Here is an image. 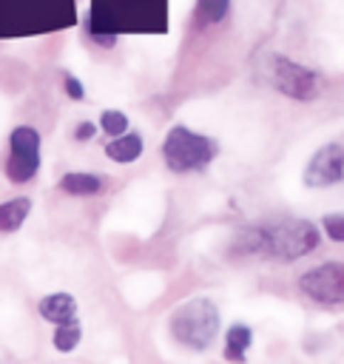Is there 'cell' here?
Returning a JSON list of instances; mask_svg holds the SVG:
<instances>
[{
  "label": "cell",
  "mask_w": 344,
  "mask_h": 364,
  "mask_svg": "<svg viewBox=\"0 0 344 364\" xmlns=\"http://www.w3.org/2000/svg\"><path fill=\"white\" fill-rule=\"evenodd\" d=\"M318 228L307 219H276L267 225H250L236 233L233 247L250 256H270L279 262H293L318 247Z\"/></svg>",
  "instance_id": "cell-1"
},
{
  "label": "cell",
  "mask_w": 344,
  "mask_h": 364,
  "mask_svg": "<svg viewBox=\"0 0 344 364\" xmlns=\"http://www.w3.org/2000/svg\"><path fill=\"white\" fill-rule=\"evenodd\" d=\"M219 307L205 296H193L171 313V336L190 350H208L219 336Z\"/></svg>",
  "instance_id": "cell-2"
},
{
  "label": "cell",
  "mask_w": 344,
  "mask_h": 364,
  "mask_svg": "<svg viewBox=\"0 0 344 364\" xmlns=\"http://www.w3.org/2000/svg\"><path fill=\"white\" fill-rule=\"evenodd\" d=\"M219 154L216 139L190 131L188 125H173L162 142V156L165 165L173 173H193V171H205Z\"/></svg>",
  "instance_id": "cell-3"
},
{
  "label": "cell",
  "mask_w": 344,
  "mask_h": 364,
  "mask_svg": "<svg viewBox=\"0 0 344 364\" xmlns=\"http://www.w3.org/2000/svg\"><path fill=\"white\" fill-rule=\"evenodd\" d=\"M267 77L276 91H281L284 97L299 100V102H310L321 94V74H316L313 68H307L284 54L267 57Z\"/></svg>",
  "instance_id": "cell-4"
},
{
  "label": "cell",
  "mask_w": 344,
  "mask_h": 364,
  "mask_svg": "<svg viewBox=\"0 0 344 364\" xmlns=\"http://www.w3.org/2000/svg\"><path fill=\"white\" fill-rule=\"evenodd\" d=\"M40 171V134L31 125H17L9 136L6 176L11 182H28Z\"/></svg>",
  "instance_id": "cell-5"
},
{
  "label": "cell",
  "mask_w": 344,
  "mask_h": 364,
  "mask_svg": "<svg viewBox=\"0 0 344 364\" xmlns=\"http://www.w3.org/2000/svg\"><path fill=\"white\" fill-rule=\"evenodd\" d=\"M299 290L324 307L341 304L344 299V267L341 262H324L318 267H310L307 273L299 276Z\"/></svg>",
  "instance_id": "cell-6"
},
{
  "label": "cell",
  "mask_w": 344,
  "mask_h": 364,
  "mask_svg": "<svg viewBox=\"0 0 344 364\" xmlns=\"http://www.w3.org/2000/svg\"><path fill=\"white\" fill-rule=\"evenodd\" d=\"M341 179H344V145L327 142L310 156V162L304 168V185L307 188H333Z\"/></svg>",
  "instance_id": "cell-7"
},
{
  "label": "cell",
  "mask_w": 344,
  "mask_h": 364,
  "mask_svg": "<svg viewBox=\"0 0 344 364\" xmlns=\"http://www.w3.org/2000/svg\"><path fill=\"white\" fill-rule=\"evenodd\" d=\"M40 316L45 321H51L54 327H65V324H80L77 318V299L71 293H48L40 299L37 304Z\"/></svg>",
  "instance_id": "cell-8"
},
{
  "label": "cell",
  "mask_w": 344,
  "mask_h": 364,
  "mask_svg": "<svg viewBox=\"0 0 344 364\" xmlns=\"http://www.w3.org/2000/svg\"><path fill=\"white\" fill-rule=\"evenodd\" d=\"M142 151H145V142H142V136H139L136 131H125V134L114 136V139L105 145L108 159H114V162H119V165L136 162V159L142 156Z\"/></svg>",
  "instance_id": "cell-9"
},
{
  "label": "cell",
  "mask_w": 344,
  "mask_h": 364,
  "mask_svg": "<svg viewBox=\"0 0 344 364\" xmlns=\"http://www.w3.org/2000/svg\"><path fill=\"white\" fill-rule=\"evenodd\" d=\"M102 188H105V176L88 173V171H71L60 179V191H65L71 196H94Z\"/></svg>",
  "instance_id": "cell-10"
},
{
  "label": "cell",
  "mask_w": 344,
  "mask_h": 364,
  "mask_svg": "<svg viewBox=\"0 0 344 364\" xmlns=\"http://www.w3.org/2000/svg\"><path fill=\"white\" fill-rule=\"evenodd\" d=\"M250 344H253V330L247 324H242V321L230 324L227 333H225V358L233 361V364H242L247 350H250Z\"/></svg>",
  "instance_id": "cell-11"
},
{
  "label": "cell",
  "mask_w": 344,
  "mask_h": 364,
  "mask_svg": "<svg viewBox=\"0 0 344 364\" xmlns=\"http://www.w3.org/2000/svg\"><path fill=\"white\" fill-rule=\"evenodd\" d=\"M31 213V199L28 196H17V199H9L0 205V230L3 233H14L23 228V222L28 219Z\"/></svg>",
  "instance_id": "cell-12"
},
{
  "label": "cell",
  "mask_w": 344,
  "mask_h": 364,
  "mask_svg": "<svg viewBox=\"0 0 344 364\" xmlns=\"http://www.w3.org/2000/svg\"><path fill=\"white\" fill-rule=\"evenodd\" d=\"M230 11V0H199L196 6V17L202 26H213V23H222Z\"/></svg>",
  "instance_id": "cell-13"
},
{
  "label": "cell",
  "mask_w": 344,
  "mask_h": 364,
  "mask_svg": "<svg viewBox=\"0 0 344 364\" xmlns=\"http://www.w3.org/2000/svg\"><path fill=\"white\" fill-rule=\"evenodd\" d=\"M80 338H82V327H80V324L54 327V347H57L60 353H71V350H77Z\"/></svg>",
  "instance_id": "cell-14"
},
{
  "label": "cell",
  "mask_w": 344,
  "mask_h": 364,
  "mask_svg": "<svg viewBox=\"0 0 344 364\" xmlns=\"http://www.w3.org/2000/svg\"><path fill=\"white\" fill-rule=\"evenodd\" d=\"M100 128H102L108 136H119V134L128 131V117H125L122 111H117V108H108V111L100 114Z\"/></svg>",
  "instance_id": "cell-15"
},
{
  "label": "cell",
  "mask_w": 344,
  "mask_h": 364,
  "mask_svg": "<svg viewBox=\"0 0 344 364\" xmlns=\"http://www.w3.org/2000/svg\"><path fill=\"white\" fill-rule=\"evenodd\" d=\"M321 228L327 230V236L333 239V242H344V216L341 213H327L324 219H321Z\"/></svg>",
  "instance_id": "cell-16"
},
{
  "label": "cell",
  "mask_w": 344,
  "mask_h": 364,
  "mask_svg": "<svg viewBox=\"0 0 344 364\" xmlns=\"http://www.w3.org/2000/svg\"><path fill=\"white\" fill-rule=\"evenodd\" d=\"M63 82H65V94H68L71 100H82V97H85V88H82V82H80L74 74H65Z\"/></svg>",
  "instance_id": "cell-17"
},
{
  "label": "cell",
  "mask_w": 344,
  "mask_h": 364,
  "mask_svg": "<svg viewBox=\"0 0 344 364\" xmlns=\"http://www.w3.org/2000/svg\"><path fill=\"white\" fill-rule=\"evenodd\" d=\"M97 134V125L94 122H80L77 128H74V136L80 139V142H85V139H91Z\"/></svg>",
  "instance_id": "cell-18"
}]
</instances>
